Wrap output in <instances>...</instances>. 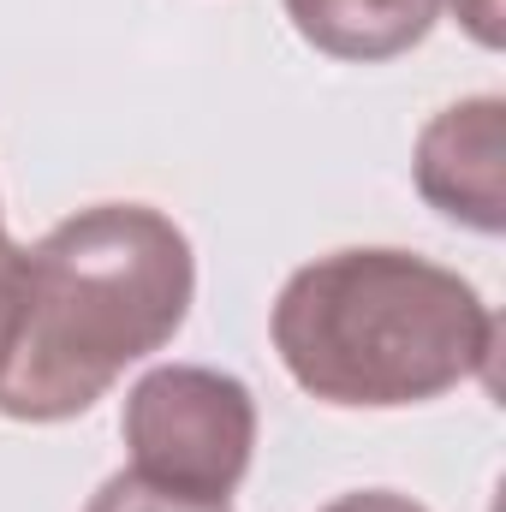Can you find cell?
I'll use <instances>...</instances> for the list:
<instances>
[{
    "instance_id": "6da1fadb",
    "label": "cell",
    "mask_w": 506,
    "mask_h": 512,
    "mask_svg": "<svg viewBox=\"0 0 506 512\" xmlns=\"http://www.w3.org/2000/svg\"><path fill=\"white\" fill-rule=\"evenodd\" d=\"M197 298L191 239L149 203H96L18 256L0 352V411L18 423L84 417L126 364L161 352Z\"/></svg>"
},
{
    "instance_id": "7a4b0ae2",
    "label": "cell",
    "mask_w": 506,
    "mask_h": 512,
    "mask_svg": "<svg viewBox=\"0 0 506 512\" xmlns=\"http://www.w3.org/2000/svg\"><path fill=\"white\" fill-rule=\"evenodd\" d=\"M274 352L322 405L393 411L495 382V310L429 256L334 251L280 286Z\"/></svg>"
},
{
    "instance_id": "3957f363",
    "label": "cell",
    "mask_w": 506,
    "mask_h": 512,
    "mask_svg": "<svg viewBox=\"0 0 506 512\" xmlns=\"http://www.w3.org/2000/svg\"><path fill=\"white\" fill-rule=\"evenodd\" d=\"M120 435L131 477L191 501H233L256 453V399L227 370L161 364L126 393Z\"/></svg>"
},
{
    "instance_id": "277c9868",
    "label": "cell",
    "mask_w": 506,
    "mask_h": 512,
    "mask_svg": "<svg viewBox=\"0 0 506 512\" xmlns=\"http://www.w3.org/2000/svg\"><path fill=\"white\" fill-rule=\"evenodd\" d=\"M417 191L471 233L506 227V102L471 96L441 108L417 137Z\"/></svg>"
},
{
    "instance_id": "5b68a950",
    "label": "cell",
    "mask_w": 506,
    "mask_h": 512,
    "mask_svg": "<svg viewBox=\"0 0 506 512\" xmlns=\"http://www.w3.org/2000/svg\"><path fill=\"white\" fill-rule=\"evenodd\" d=\"M286 18L316 54L376 66L411 54L435 30L441 0H286Z\"/></svg>"
},
{
    "instance_id": "8992f818",
    "label": "cell",
    "mask_w": 506,
    "mask_h": 512,
    "mask_svg": "<svg viewBox=\"0 0 506 512\" xmlns=\"http://www.w3.org/2000/svg\"><path fill=\"white\" fill-rule=\"evenodd\" d=\"M322 512H429V507H417L411 495H393V489H358V495L328 501Z\"/></svg>"
},
{
    "instance_id": "52a82bcc",
    "label": "cell",
    "mask_w": 506,
    "mask_h": 512,
    "mask_svg": "<svg viewBox=\"0 0 506 512\" xmlns=\"http://www.w3.org/2000/svg\"><path fill=\"white\" fill-rule=\"evenodd\" d=\"M453 6H459V18L471 24V36L483 48H501V0H453Z\"/></svg>"
},
{
    "instance_id": "ba28073f",
    "label": "cell",
    "mask_w": 506,
    "mask_h": 512,
    "mask_svg": "<svg viewBox=\"0 0 506 512\" xmlns=\"http://www.w3.org/2000/svg\"><path fill=\"white\" fill-rule=\"evenodd\" d=\"M0 251H6V227H0Z\"/></svg>"
}]
</instances>
